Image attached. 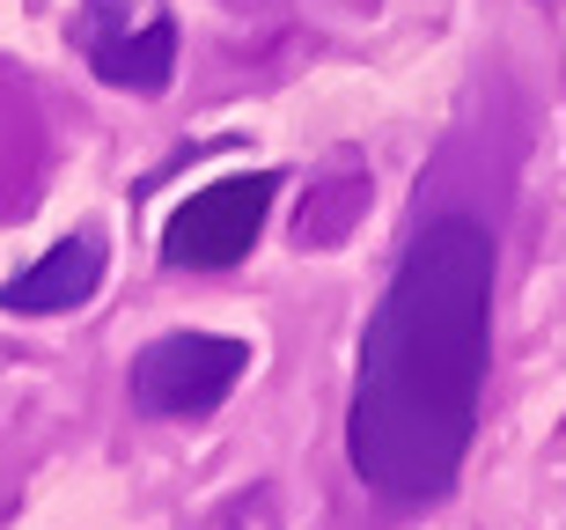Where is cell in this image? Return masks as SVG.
Masks as SVG:
<instances>
[{
  "mask_svg": "<svg viewBox=\"0 0 566 530\" xmlns=\"http://www.w3.org/2000/svg\"><path fill=\"white\" fill-rule=\"evenodd\" d=\"M493 258L471 214H434L360 332L346 465L390 509L441 501L471 457L493 361Z\"/></svg>",
  "mask_w": 566,
  "mask_h": 530,
  "instance_id": "6da1fadb",
  "label": "cell"
},
{
  "mask_svg": "<svg viewBox=\"0 0 566 530\" xmlns=\"http://www.w3.org/2000/svg\"><path fill=\"white\" fill-rule=\"evenodd\" d=\"M251 368V346L229 332H169V340L133 354V413L147 420H207L213 405L229 398Z\"/></svg>",
  "mask_w": 566,
  "mask_h": 530,
  "instance_id": "7a4b0ae2",
  "label": "cell"
},
{
  "mask_svg": "<svg viewBox=\"0 0 566 530\" xmlns=\"http://www.w3.org/2000/svg\"><path fill=\"white\" fill-rule=\"evenodd\" d=\"M273 199H280V170H243V177L191 191L185 207L163 221V258L185 266V273H221L235 258H251Z\"/></svg>",
  "mask_w": 566,
  "mask_h": 530,
  "instance_id": "3957f363",
  "label": "cell"
},
{
  "mask_svg": "<svg viewBox=\"0 0 566 530\" xmlns=\"http://www.w3.org/2000/svg\"><path fill=\"white\" fill-rule=\"evenodd\" d=\"M96 288H104V236L82 229V236H66V243H52L38 266H22L15 280H0V310L52 318V310H82Z\"/></svg>",
  "mask_w": 566,
  "mask_h": 530,
  "instance_id": "277c9868",
  "label": "cell"
},
{
  "mask_svg": "<svg viewBox=\"0 0 566 530\" xmlns=\"http://www.w3.org/2000/svg\"><path fill=\"white\" fill-rule=\"evenodd\" d=\"M88 66L104 74L111 89L126 96H163L169 74H177V22L155 8L147 22H126V30H104V22H82Z\"/></svg>",
  "mask_w": 566,
  "mask_h": 530,
  "instance_id": "5b68a950",
  "label": "cell"
}]
</instances>
